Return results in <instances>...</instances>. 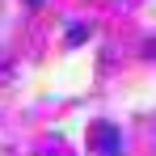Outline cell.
<instances>
[{
	"label": "cell",
	"mask_w": 156,
	"mask_h": 156,
	"mask_svg": "<svg viewBox=\"0 0 156 156\" xmlns=\"http://www.w3.org/2000/svg\"><path fill=\"white\" fill-rule=\"evenodd\" d=\"M97 148H101V156H118V131L97 127Z\"/></svg>",
	"instance_id": "1"
}]
</instances>
